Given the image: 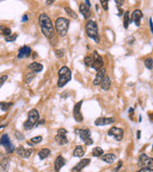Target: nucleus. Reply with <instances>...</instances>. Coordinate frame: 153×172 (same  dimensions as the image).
I'll return each instance as SVG.
<instances>
[{"label": "nucleus", "mask_w": 153, "mask_h": 172, "mask_svg": "<svg viewBox=\"0 0 153 172\" xmlns=\"http://www.w3.org/2000/svg\"><path fill=\"white\" fill-rule=\"evenodd\" d=\"M38 21L42 34L48 39H52L55 36V27L51 19L46 14H41L38 16Z\"/></svg>", "instance_id": "1"}, {"label": "nucleus", "mask_w": 153, "mask_h": 172, "mask_svg": "<svg viewBox=\"0 0 153 172\" xmlns=\"http://www.w3.org/2000/svg\"><path fill=\"white\" fill-rule=\"evenodd\" d=\"M85 32L87 36H88V37L92 38L93 40H95L96 43H99L101 38H99V34L98 25H97V23L94 20L87 21V23L85 25Z\"/></svg>", "instance_id": "2"}, {"label": "nucleus", "mask_w": 153, "mask_h": 172, "mask_svg": "<svg viewBox=\"0 0 153 172\" xmlns=\"http://www.w3.org/2000/svg\"><path fill=\"white\" fill-rule=\"evenodd\" d=\"M70 26V20L66 17H58L56 20V31L60 37H64L68 33Z\"/></svg>", "instance_id": "3"}, {"label": "nucleus", "mask_w": 153, "mask_h": 172, "mask_svg": "<svg viewBox=\"0 0 153 172\" xmlns=\"http://www.w3.org/2000/svg\"><path fill=\"white\" fill-rule=\"evenodd\" d=\"M58 86L59 88L65 86L72 79V73L71 70L66 66H63L61 69L58 70Z\"/></svg>", "instance_id": "4"}, {"label": "nucleus", "mask_w": 153, "mask_h": 172, "mask_svg": "<svg viewBox=\"0 0 153 172\" xmlns=\"http://www.w3.org/2000/svg\"><path fill=\"white\" fill-rule=\"evenodd\" d=\"M38 121H39V113L36 108H34L28 113V120L23 124L24 129L31 130L34 126L36 125Z\"/></svg>", "instance_id": "5"}, {"label": "nucleus", "mask_w": 153, "mask_h": 172, "mask_svg": "<svg viewBox=\"0 0 153 172\" xmlns=\"http://www.w3.org/2000/svg\"><path fill=\"white\" fill-rule=\"evenodd\" d=\"M75 132L80 136V140L84 143L85 145L89 146V145H93L94 140H93V139L91 138V132H90L89 129H77Z\"/></svg>", "instance_id": "6"}, {"label": "nucleus", "mask_w": 153, "mask_h": 172, "mask_svg": "<svg viewBox=\"0 0 153 172\" xmlns=\"http://www.w3.org/2000/svg\"><path fill=\"white\" fill-rule=\"evenodd\" d=\"M138 165L142 168H153V160L146 154H141L138 160Z\"/></svg>", "instance_id": "7"}, {"label": "nucleus", "mask_w": 153, "mask_h": 172, "mask_svg": "<svg viewBox=\"0 0 153 172\" xmlns=\"http://www.w3.org/2000/svg\"><path fill=\"white\" fill-rule=\"evenodd\" d=\"M104 59H102V58L99 56L98 53H97V51H94L93 52V62H92V64H91V68L94 69L95 71H99L102 68H104Z\"/></svg>", "instance_id": "8"}, {"label": "nucleus", "mask_w": 153, "mask_h": 172, "mask_svg": "<svg viewBox=\"0 0 153 172\" xmlns=\"http://www.w3.org/2000/svg\"><path fill=\"white\" fill-rule=\"evenodd\" d=\"M67 131L64 129V128H60V129L58 130V134L56 135V142H57L58 145H64L68 143V139L66 137Z\"/></svg>", "instance_id": "9"}, {"label": "nucleus", "mask_w": 153, "mask_h": 172, "mask_svg": "<svg viewBox=\"0 0 153 172\" xmlns=\"http://www.w3.org/2000/svg\"><path fill=\"white\" fill-rule=\"evenodd\" d=\"M82 102H83V101H80L79 102H77L76 104H75L74 109H73V117L77 123H82L83 121V116L82 114V112H80V108H82Z\"/></svg>", "instance_id": "10"}, {"label": "nucleus", "mask_w": 153, "mask_h": 172, "mask_svg": "<svg viewBox=\"0 0 153 172\" xmlns=\"http://www.w3.org/2000/svg\"><path fill=\"white\" fill-rule=\"evenodd\" d=\"M107 135L110 137H114L118 142H120V140H123V130L121 129V128L114 126V127L110 128V130L108 131Z\"/></svg>", "instance_id": "11"}, {"label": "nucleus", "mask_w": 153, "mask_h": 172, "mask_svg": "<svg viewBox=\"0 0 153 172\" xmlns=\"http://www.w3.org/2000/svg\"><path fill=\"white\" fill-rule=\"evenodd\" d=\"M15 152H16V154L22 159H29L31 157V155L33 154L34 149L33 148H24L23 146H19V147H17L15 149Z\"/></svg>", "instance_id": "12"}, {"label": "nucleus", "mask_w": 153, "mask_h": 172, "mask_svg": "<svg viewBox=\"0 0 153 172\" xmlns=\"http://www.w3.org/2000/svg\"><path fill=\"white\" fill-rule=\"evenodd\" d=\"M143 18V12L140 10H135L132 12V15H131V19L129 20V24L131 23H135L137 27L140 26L141 24V19Z\"/></svg>", "instance_id": "13"}, {"label": "nucleus", "mask_w": 153, "mask_h": 172, "mask_svg": "<svg viewBox=\"0 0 153 172\" xmlns=\"http://www.w3.org/2000/svg\"><path fill=\"white\" fill-rule=\"evenodd\" d=\"M116 121L115 118H98L95 121V125L97 126H104L107 124H112Z\"/></svg>", "instance_id": "14"}, {"label": "nucleus", "mask_w": 153, "mask_h": 172, "mask_svg": "<svg viewBox=\"0 0 153 172\" xmlns=\"http://www.w3.org/2000/svg\"><path fill=\"white\" fill-rule=\"evenodd\" d=\"M90 162H91L90 159H82L79 162V164L72 168V172H80L84 167H86L90 164Z\"/></svg>", "instance_id": "15"}, {"label": "nucleus", "mask_w": 153, "mask_h": 172, "mask_svg": "<svg viewBox=\"0 0 153 172\" xmlns=\"http://www.w3.org/2000/svg\"><path fill=\"white\" fill-rule=\"evenodd\" d=\"M31 54H32V48L29 46H23L18 50V58H25L30 57Z\"/></svg>", "instance_id": "16"}, {"label": "nucleus", "mask_w": 153, "mask_h": 172, "mask_svg": "<svg viewBox=\"0 0 153 172\" xmlns=\"http://www.w3.org/2000/svg\"><path fill=\"white\" fill-rule=\"evenodd\" d=\"M105 76H106V69L102 68L101 70L97 72L95 79H94V80H93V84H94V85H99L102 82V80L104 79V77Z\"/></svg>", "instance_id": "17"}, {"label": "nucleus", "mask_w": 153, "mask_h": 172, "mask_svg": "<svg viewBox=\"0 0 153 172\" xmlns=\"http://www.w3.org/2000/svg\"><path fill=\"white\" fill-rule=\"evenodd\" d=\"M80 14H82L84 18L85 19H88V18L91 16V10H90V7H88L85 3L82 2V3H80Z\"/></svg>", "instance_id": "18"}, {"label": "nucleus", "mask_w": 153, "mask_h": 172, "mask_svg": "<svg viewBox=\"0 0 153 172\" xmlns=\"http://www.w3.org/2000/svg\"><path fill=\"white\" fill-rule=\"evenodd\" d=\"M28 68L30 69L31 72H33V73H35V74H37V73H40V72L43 70V65L38 63V62H33V63L29 64Z\"/></svg>", "instance_id": "19"}, {"label": "nucleus", "mask_w": 153, "mask_h": 172, "mask_svg": "<svg viewBox=\"0 0 153 172\" xmlns=\"http://www.w3.org/2000/svg\"><path fill=\"white\" fill-rule=\"evenodd\" d=\"M65 164V160L64 158L62 157L61 155H59L56 159V162H55V170L56 171H59L61 169V167H63Z\"/></svg>", "instance_id": "20"}, {"label": "nucleus", "mask_w": 153, "mask_h": 172, "mask_svg": "<svg viewBox=\"0 0 153 172\" xmlns=\"http://www.w3.org/2000/svg\"><path fill=\"white\" fill-rule=\"evenodd\" d=\"M85 154V148L82 145H78L76 146V148L73 151V156L76 158H82Z\"/></svg>", "instance_id": "21"}, {"label": "nucleus", "mask_w": 153, "mask_h": 172, "mask_svg": "<svg viewBox=\"0 0 153 172\" xmlns=\"http://www.w3.org/2000/svg\"><path fill=\"white\" fill-rule=\"evenodd\" d=\"M101 87H102V90H104V91H107V90L110 89V87H111V79H110V77H109L108 76H105L104 77V79L102 80Z\"/></svg>", "instance_id": "22"}, {"label": "nucleus", "mask_w": 153, "mask_h": 172, "mask_svg": "<svg viewBox=\"0 0 153 172\" xmlns=\"http://www.w3.org/2000/svg\"><path fill=\"white\" fill-rule=\"evenodd\" d=\"M102 160L107 162V164H112V162H114L115 160H116V156L114 154H112V153H108V154H105V155H102Z\"/></svg>", "instance_id": "23"}, {"label": "nucleus", "mask_w": 153, "mask_h": 172, "mask_svg": "<svg viewBox=\"0 0 153 172\" xmlns=\"http://www.w3.org/2000/svg\"><path fill=\"white\" fill-rule=\"evenodd\" d=\"M50 154H51V150L49 148H42L39 150L38 152V157L40 160H45L46 158H48Z\"/></svg>", "instance_id": "24"}, {"label": "nucleus", "mask_w": 153, "mask_h": 172, "mask_svg": "<svg viewBox=\"0 0 153 172\" xmlns=\"http://www.w3.org/2000/svg\"><path fill=\"white\" fill-rule=\"evenodd\" d=\"M0 167L3 171H7L10 167V160L6 157H3L1 162H0Z\"/></svg>", "instance_id": "25"}, {"label": "nucleus", "mask_w": 153, "mask_h": 172, "mask_svg": "<svg viewBox=\"0 0 153 172\" xmlns=\"http://www.w3.org/2000/svg\"><path fill=\"white\" fill-rule=\"evenodd\" d=\"M35 77H36V74L33 73V72H28V73H26V74H25V76H24L25 83H30L31 81L35 79Z\"/></svg>", "instance_id": "26"}, {"label": "nucleus", "mask_w": 153, "mask_h": 172, "mask_svg": "<svg viewBox=\"0 0 153 172\" xmlns=\"http://www.w3.org/2000/svg\"><path fill=\"white\" fill-rule=\"evenodd\" d=\"M9 143H11L10 140V137H9L7 134H4V135H2V137L0 138V145H7Z\"/></svg>", "instance_id": "27"}, {"label": "nucleus", "mask_w": 153, "mask_h": 172, "mask_svg": "<svg viewBox=\"0 0 153 172\" xmlns=\"http://www.w3.org/2000/svg\"><path fill=\"white\" fill-rule=\"evenodd\" d=\"M92 155L94 156V157H98V158L102 157V156L104 155V149L101 147H95L92 151Z\"/></svg>", "instance_id": "28"}, {"label": "nucleus", "mask_w": 153, "mask_h": 172, "mask_svg": "<svg viewBox=\"0 0 153 172\" xmlns=\"http://www.w3.org/2000/svg\"><path fill=\"white\" fill-rule=\"evenodd\" d=\"M129 12L126 11L124 12V15H123V26H124V29H127L129 26Z\"/></svg>", "instance_id": "29"}, {"label": "nucleus", "mask_w": 153, "mask_h": 172, "mask_svg": "<svg viewBox=\"0 0 153 172\" xmlns=\"http://www.w3.org/2000/svg\"><path fill=\"white\" fill-rule=\"evenodd\" d=\"M0 30H1V33L5 37L6 36H9L10 34H12V31L10 28L8 27H5V26H0Z\"/></svg>", "instance_id": "30"}, {"label": "nucleus", "mask_w": 153, "mask_h": 172, "mask_svg": "<svg viewBox=\"0 0 153 172\" xmlns=\"http://www.w3.org/2000/svg\"><path fill=\"white\" fill-rule=\"evenodd\" d=\"M65 10V12H66V14L69 15L70 17H72V18H78V15H77V14L73 10H72L71 8H69V7H66L64 9Z\"/></svg>", "instance_id": "31"}, {"label": "nucleus", "mask_w": 153, "mask_h": 172, "mask_svg": "<svg viewBox=\"0 0 153 172\" xmlns=\"http://www.w3.org/2000/svg\"><path fill=\"white\" fill-rule=\"evenodd\" d=\"M145 66L148 69V70H151L152 66H153V60H152V58L148 57V58H145Z\"/></svg>", "instance_id": "32"}, {"label": "nucleus", "mask_w": 153, "mask_h": 172, "mask_svg": "<svg viewBox=\"0 0 153 172\" xmlns=\"http://www.w3.org/2000/svg\"><path fill=\"white\" fill-rule=\"evenodd\" d=\"M12 105V102H0V108L2 111H7L9 107Z\"/></svg>", "instance_id": "33"}, {"label": "nucleus", "mask_w": 153, "mask_h": 172, "mask_svg": "<svg viewBox=\"0 0 153 172\" xmlns=\"http://www.w3.org/2000/svg\"><path fill=\"white\" fill-rule=\"evenodd\" d=\"M5 147V149H6V151H7V153L8 154H11V153H12L15 150V148H14V145H12V143H9L7 145H5L4 146Z\"/></svg>", "instance_id": "34"}, {"label": "nucleus", "mask_w": 153, "mask_h": 172, "mask_svg": "<svg viewBox=\"0 0 153 172\" xmlns=\"http://www.w3.org/2000/svg\"><path fill=\"white\" fill-rule=\"evenodd\" d=\"M93 62V56H86L84 58V63H85L86 66H91Z\"/></svg>", "instance_id": "35"}, {"label": "nucleus", "mask_w": 153, "mask_h": 172, "mask_svg": "<svg viewBox=\"0 0 153 172\" xmlns=\"http://www.w3.org/2000/svg\"><path fill=\"white\" fill-rule=\"evenodd\" d=\"M16 38H17V34H12L9 36H6L5 37V40L7 42H14Z\"/></svg>", "instance_id": "36"}, {"label": "nucleus", "mask_w": 153, "mask_h": 172, "mask_svg": "<svg viewBox=\"0 0 153 172\" xmlns=\"http://www.w3.org/2000/svg\"><path fill=\"white\" fill-rule=\"evenodd\" d=\"M42 140V137L41 136H36V137H34L31 139L30 142L33 143V145H36V143H39Z\"/></svg>", "instance_id": "37"}, {"label": "nucleus", "mask_w": 153, "mask_h": 172, "mask_svg": "<svg viewBox=\"0 0 153 172\" xmlns=\"http://www.w3.org/2000/svg\"><path fill=\"white\" fill-rule=\"evenodd\" d=\"M56 56H57L58 58H63L64 55H65V52L63 49H58L56 50Z\"/></svg>", "instance_id": "38"}, {"label": "nucleus", "mask_w": 153, "mask_h": 172, "mask_svg": "<svg viewBox=\"0 0 153 172\" xmlns=\"http://www.w3.org/2000/svg\"><path fill=\"white\" fill-rule=\"evenodd\" d=\"M99 3L102 4V7L104 8V11H108V1L107 0H101Z\"/></svg>", "instance_id": "39"}, {"label": "nucleus", "mask_w": 153, "mask_h": 172, "mask_svg": "<svg viewBox=\"0 0 153 172\" xmlns=\"http://www.w3.org/2000/svg\"><path fill=\"white\" fill-rule=\"evenodd\" d=\"M8 79V76L7 75H4V76L0 77V88L3 86V84L5 83V81Z\"/></svg>", "instance_id": "40"}, {"label": "nucleus", "mask_w": 153, "mask_h": 172, "mask_svg": "<svg viewBox=\"0 0 153 172\" xmlns=\"http://www.w3.org/2000/svg\"><path fill=\"white\" fill-rule=\"evenodd\" d=\"M15 136H16V138L18 140H23L24 139V136H23V134H21L20 132H18V131H15Z\"/></svg>", "instance_id": "41"}, {"label": "nucleus", "mask_w": 153, "mask_h": 172, "mask_svg": "<svg viewBox=\"0 0 153 172\" xmlns=\"http://www.w3.org/2000/svg\"><path fill=\"white\" fill-rule=\"evenodd\" d=\"M121 165H123V162H121V161H120V162H118V165H117V167H116V168H115V169H114V172H118L119 170H120V168L121 167Z\"/></svg>", "instance_id": "42"}, {"label": "nucleus", "mask_w": 153, "mask_h": 172, "mask_svg": "<svg viewBox=\"0 0 153 172\" xmlns=\"http://www.w3.org/2000/svg\"><path fill=\"white\" fill-rule=\"evenodd\" d=\"M137 172H153V169H150V168H141Z\"/></svg>", "instance_id": "43"}, {"label": "nucleus", "mask_w": 153, "mask_h": 172, "mask_svg": "<svg viewBox=\"0 0 153 172\" xmlns=\"http://www.w3.org/2000/svg\"><path fill=\"white\" fill-rule=\"evenodd\" d=\"M115 3L117 4L118 7H121L123 5V0H115Z\"/></svg>", "instance_id": "44"}, {"label": "nucleus", "mask_w": 153, "mask_h": 172, "mask_svg": "<svg viewBox=\"0 0 153 172\" xmlns=\"http://www.w3.org/2000/svg\"><path fill=\"white\" fill-rule=\"evenodd\" d=\"M149 26H150V31H151V33L153 32V27H152V20H151V18L149 19Z\"/></svg>", "instance_id": "45"}, {"label": "nucleus", "mask_w": 153, "mask_h": 172, "mask_svg": "<svg viewBox=\"0 0 153 172\" xmlns=\"http://www.w3.org/2000/svg\"><path fill=\"white\" fill-rule=\"evenodd\" d=\"M28 20V15L25 14L24 16L22 17V22H25V21H27Z\"/></svg>", "instance_id": "46"}, {"label": "nucleus", "mask_w": 153, "mask_h": 172, "mask_svg": "<svg viewBox=\"0 0 153 172\" xmlns=\"http://www.w3.org/2000/svg\"><path fill=\"white\" fill-rule=\"evenodd\" d=\"M141 138V131L138 130L137 131V139H140Z\"/></svg>", "instance_id": "47"}, {"label": "nucleus", "mask_w": 153, "mask_h": 172, "mask_svg": "<svg viewBox=\"0 0 153 172\" xmlns=\"http://www.w3.org/2000/svg\"><path fill=\"white\" fill-rule=\"evenodd\" d=\"M84 3H85V4L88 6V7H91V4H90V1H88V0H85V1H84Z\"/></svg>", "instance_id": "48"}, {"label": "nucleus", "mask_w": 153, "mask_h": 172, "mask_svg": "<svg viewBox=\"0 0 153 172\" xmlns=\"http://www.w3.org/2000/svg\"><path fill=\"white\" fill-rule=\"evenodd\" d=\"M46 5H51L52 3H54V0H51V1H46Z\"/></svg>", "instance_id": "49"}, {"label": "nucleus", "mask_w": 153, "mask_h": 172, "mask_svg": "<svg viewBox=\"0 0 153 172\" xmlns=\"http://www.w3.org/2000/svg\"><path fill=\"white\" fill-rule=\"evenodd\" d=\"M6 126V124H3V125H1V126H0V129H2V128H4Z\"/></svg>", "instance_id": "50"}]
</instances>
